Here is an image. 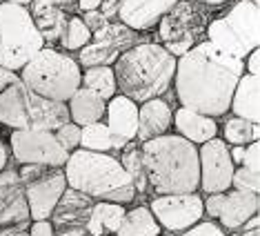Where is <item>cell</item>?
<instances>
[{
  "instance_id": "1",
  "label": "cell",
  "mask_w": 260,
  "mask_h": 236,
  "mask_svg": "<svg viewBox=\"0 0 260 236\" xmlns=\"http://www.w3.org/2000/svg\"><path fill=\"white\" fill-rule=\"evenodd\" d=\"M242 72L245 61L224 54L209 40H203L176 61V96L182 107L220 118L229 111L232 94Z\"/></svg>"
},
{
  "instance_id": "2",
  "label": "cell",
  "mask_w": 260,
  "mask_h": 236,
  "mask_svg": "<svg viewBox=\"0 0 260 236\" xmlns=\"http://www.w3.org/2000/svg\"><path fill=\"white\" fill-rule=\"evenodd\" d=\"M147 185L156 194H191L200 185L198 147L178 134L140 143Z\"/></svg>"
},
{
  "instance_id": "3",
  "label": "cell",
  "mask_w": 260,
  "mask_h": 236,
  "mask_svg": "<svg viewBox=\"0 0 260 236\" xmlns=\"http://www.w3.org/2000/svg\"><path fill=\"white\" fill-rule=\"evenodd\" d=\"M176 74V56L160 43H136L114 63L116 85L134 103L160 98Z\"/></svg>"
},
{
  "instance_id": "4",
  "label": "cell",
  "mask_w": 260,
  "mask_h": 236,
  "mask_svg": "<svg viewBox=\"0 0 260 236\" xmlns=\"http://www.w3.org/2000/svg\"><path fill=\"white\" fill-rule=\"evenodd\" d=\"M67 187L87 194L93 200H111L127 205L136 198L134 183L122 169L120 161L111 154L89 150H74L62 165Z\"/></svg>"
},
{
  "instance_id": "5",
  "label": "cell",
  "mask_w": 260,
  "mask_h": 236,
  "mask_svg": "<svg viewBox=\"0 0 260 236\" xmlns=\"http://www.w3.org/2000/svg\"><path fill=\"white\" fill-rule=\"evenodd\" d=\"M82 69L78 61L54 47H43L36 56L20 69V82L38 96L67 103L80 87Z\"/></svg>"
},
{
  "instance_id": "6",
  "label": "cell",
  "mask_w": 260,
  "mask_h": 236,
  "mask_svg": "<svg viewBox=\"0 0 260 236\" xmlns=\"http://www.w3.org/2000/svg\"><path fill=\"white\" fill-rule=\"evenodd\" d=\"M69 121L67 103L43 98L18 80L0 94V125L9 129H51Z\"/></svg>"
},
{
  "instance_id": "7",
  "label": "cell",
  "mask_w": 260,
  "mask_h": 236,
  "mask_svg": "<svg viewBox=\"0 0 260 236\" xmlns=\"http://www.w3.org/2000/svg\"><path fill=\"white\" fill-rule=\"evenodd\" d=\"M43 47L31 11L25 5L0 3V67L20 72Z\"/></svg>"
},
{
  "instance_id": "8",
  "label": "cell",
  "mask_w": 260,
  "mask_h": 236,
  "mask_svg": "<svg viewBox=\"0 0 260 236\" xmlns=\"http://www.w3.org/2000/svg\"><path fill=\"white\" fill-rule=\"evenodd\" d=\"M207 38L216 49L245 61L260 43V9L258 3L240 0L227 14L218 16L207 27Z\"/></svg>"
},
{
  "instance_id": "9",
  "label": "cell",
  "mask_w": 260,
  "mask_h": 236,
  "mask_svg": "<svg viewBox=\"0 0 260 236\" xmlns=\"http://www.w3.org/2000/svg\"><path fill=\"white\" fill-rule=\"evenodd\" d=\"M214 20L211 9L196 0H178L167 14L158 20L160 45L171 56L187 54L191 47L203 43L207 27Z\"/></svg>"
},
{
  "instance_id": "10",
  "label": "cell",
  "mask_w": 260,
  "mask_h": 236,
  "mask_svg": "<svg viewBox=\"0 0 260 236\" xmlns=\"http://www.w3.org/2000/svg\"><path fill=\"white\" fill-rule=\"evenodd\" d=\"M18 176L25 190L27 208L31 221H45L51 216L62 192L67 190L62 167H45V165H20Z\"/></svg>"
},
{
  "instance_id": "11",
  "label": "cell",
  "mask_w": 260,
  "mask_h": 236,
  "mask_svg": "<svg viewBox=\"0 0 260 236\" xmlns=\"http://www.w3.org/2000/svg\"><path fill=\"white\" fill-rule=\"evenodd\" d=\"M9 147L20 165L62 167L69 158V152L56 140L51 129H11Z\"/></svg>"
},
{
  "instance_id": "12",
  "label": "cell",
  "mask_w": 260,
  "mask_h": 236,
  "mask_svg": "<svg viewBox=\"0 0 260 236\" xmlns=\"http://www.w3.org/2000/svg\"><path fill=\"white\" fill-rule=\"evenodd\" d=\"M149 212L165 232L180 234L203 221L205 208L203 198L191 194H156L149 203Z\"/></svg>"
},
{
  "instance_id": "13",
  "label": "cell",
  "mask_w": 260,
  "mask_h": 236,
  "mask_svg": "<svg viewBox=\"0 0 260 236\" xmlns=\"http://www.w3.org/2000/svg\"><path fill=\"white\" fill-rule=\"evenodd\" d=\"M138 43V32L129 29L122 22H107L103 29L91 34V40L80 49L78 65L80 67H96V65H107L118 61L122 51Z\"/></svg>"
},
{
  "instance_id": "14",
  "label": "cell",
  "mask_w": 260,
  "mask_h": 236,
  "mask_svg": "<svg viewBox=\"0 0 260 236\" xmlns=\"http://www.w3.org/2000/svg\"><path fill=\"white\" fill-rule=\"evenodd\" d=\"M31 225L25 190L18 169L5 167L0 172V236L27 232Z\"/></svg>"
},
{
  "instance_id": "15",
  "label": "cell",
  "mask_w": 260,
  "mask_h": 236,
  "mask_svg": "<svg viewBox=\"0 0 260 236\" xmlns=\"http://www.w3.org/2000/svg\"><path fill=\"white\" fill-rule=\"evenodd\" d=\"M198 167H200V190L205 194L229 192L236 165L229 156V145L222 138L214 136L200 145L198 150Z\"/></svg>"
},
{
  "instance_id": "16",
  "label": "cell",
  "mask_w": 260,
  "mask_h": 236,
  "mask_svg": "<svg viewBox=\"0 0 260 236\" xmlns=\"http://www.w3.org/2000/svg\"><path fill=\"white\" fill-rule=\"evenodd\" d=\"M203 208L211 218H218V225L229 232H238V229L249 221L251 216L258 214L260 200L258 194L251 192H220V194H207L203 200Z\"/></svg>"
},
{
  "instance_id": "17",
  "label": "cell",
  "mask_w": 260,
  "mask_h": 236,
  "mask_svg": "<svg viewBox=\"0 0 260 236\" xmlns=\"http://www.w3.org/2000/svg\"><path fill=\"white\" fill-rule=\"evenodd\" d=\"M93 203L96 200L89 198L87 194L67 187L49 216L54 234L56 236H87V225H89Z\"/></svg>"
},
{
  "instance_id": "18",
  "label": "cell",
  "mask_w": 260,
  "mask_h": 236,
  "mask_svg": "<svg viewBox=\"0 0 260 236\" xmlns=\"http://www.w3.org/2000/svg\"><path fill=\"white\" fill-rule=\"evenodd\" d=\"M107 129L111 134V143L114 150L120 152L127 143L136 140V132H138V103H134L132 98L116 94L114 98L107 100Z\"/></svg>"
},
{
  "instance_id": "19",
  "label": "cell",
  "mask_w": 260,
  "mask_h": 236,
  "mask_svg": "<svg viewBox=\"0 0 260 236\" xmlns=\"http://www.w3.org/2000/svg\"><path fill=\"white\" fill-rule=\"evenodd\" d=\"M178 0H118V18L134 32H147L174 7Z\"/></svg>"
},
{
  "instance_id": "20",
  "label": "cell",
  "mask_w": 260,
  "mask_h": 236,
  "mask_svg": "<svg viewBox=\"0 0 260 236\" xmlns=\"http://www.w3.org/2000/svg\"><path fill=\"white\" fill-rule=\"evenodd\" d=\"M171 111L169 103L162 98H151L138 105V132H136V140L145 143V140L158 138L169 132L171 127Z\"/></svg>"
},
{
  "instance_id": "21",
  "label": "cell",
  "mask_w": 260,
  "mask_h": 236,
  "mask_svg": "<svg viewBox=\"0 0 260 236\" xmlns=\"http://www.w3.org/2000/svg\"><path fill=\"white\" fill-rule=\"evenodd\" d=\"M171 125H176L178 136L187 138L189 143H193V145H203L218 134L216 118L205 116V114H200V111H193L189 107L176 109L174 118H171Z\"/></svg>"
},
{
  "instance_id": "22",
  "label": "cell",
  "mask_w": 260,
  "mask_h": 236,
  "mask_svg": "<svg viewBox=\"0 0 260 236\" xmlns=\"http://www.w3.org/2000/svg\"><path fill=\"white\" fill-rule=\"evenodd\" d=\"M229 111H234V116L247 118L251 123H258L260 118V82L258 76L253 74H242L236 90L232 94V103H229Z\"/></svg>"
},
{
  "instance_id": "23",
  "label": "cell",
  "mask_w": 260,
  "mask_h": 236,
  "mask_svg": "<svg viewBox=\"0 0 260 236\" xmlns=\"http://www.w3.org/2000/svg\"><path fill=\"white\" fill-rule=\"evenodd\" d=\"M67 109H69V121L85 127L91 125V123L103 121L105 111H107V100H103L98 94L85 90V87H78L74 92V96L67 100Z\"/></svg>"
},
{
  "instance_id": "24",
  "label": "cell",
  "mask_w": 260,
  "mask_h": 236,
  "mask_svg": "<svg viewBox=\"0 0 260 236\" xmlns=\"http://www.w3.org/2000/svg\"><path fill=\"white\" fill-rule=\"evenodd\" d=\"M125 216V205L111 200H96L91 208L87 236H116Z\"/></svg>"
},
{
  "instance_id": "25",
  "label": "cell",
  "mask_w": 260,
  "mask_h": 236,
  "mask_svg": "<svg viewBox=\"0 0 260 236\" xmlns=\"http://www.w3.org/2000/svg\"><path fill=\"white\" fill-rule=\"evenodd\" d=\"M160 232L162 229L149 212V208L140 205L134 210H125V216H122L116 236H160Z\"/></svg>"
},
{
  "instance_id": "26",
  "label": "cell",
  "mask_w": 260,
  "mask_h": 236,
  "mask_svg": "<svg viewBox=\"0 0 260 236\" xmlns=\"http://www.w3.org/2000/svg\"><path fill=\"white\" fill-rule=\"evenodd\" d=\"M80 87H85V90L98 94L103 100L114 98L116 92H118L114 67H107V65L85 67V72H82V76H80Z\"/></svg>"
},
{
  "instance_id": "27",
  "label": "cell",
  "mask_w": 260,
  "mask_h": 236,
  "mask_svg": "<svg viewBox=\"0 0 260 236\" xmlns=\"http://www.w3.org/2000/svg\"><path fill=\"white\" fill-rule=\"evenodd\" d=\"M34 22H36L38 34L43 36L45 43H58L62 36L64 22H67V14L60 7H38L31 9Z\"/></svg>"
},
{
  "instance_id": "28",
  "label": "cell",
  "mask_w": 260,
  "mask_h": 236,
  "mask_svg": "<svg viewBox=\"0 0 260 236\" xmlns=\"http://www.w3.org/2000/svg\"><path fill=\"white\" fill-rule=\"evenodd\" d=\"M122 156L118 158L122 165V169L127 172V176L134 183L136 194H145L147 192V174H145V163H143V152H140V143L138 140H132L122 147Z\"/></svg>"
},
{
  "instance_id": "29",
  "label": "cell",
  "mask_w": 260,
  "mask_h": 236,
  "mask_svg": "<svg viewBox=\"0 0 260 236\" xmlns=\"http://www.w3.org/2000/svg\"><path fill=\"white\" fill-rule=\"evenodd\" d=\"M258 123H251L247 118L234 116L222 125V140L229 145H249L253 140H258Z\"/></svg>"
},
{
  "instance_id": "30",
  "label": "cell",
  "mask_w": 260,
  "mask_h": 236,
  "mask_svg": "<svg viewBox=\"0 0 260 236\" xmlns=\"http://www.w3.org/2000/svg\"><path fill=\"white\" fill-rule=\"evenodd\" d=\"M80 150L100 152V154H109L114 152V143H111V134L105 121L91 123V125L80 127Z\"/></svg>"
},
{
  "instance_id": "31",
  "label": "cell",
  "mask_w": 260,
  "mask_h": 236,
  "mask_svg": "<svg viewBox=\"0 0 260 236\" xmlns=\"http://www.w3.org/2000/svg\"><path fill=\"white\" fill-rule=\"evenodd\" d=\"M89 40H91V32H89V27L85 25V20H82L80 16H67L62 36L58 43H60L67 51H74V49L80 51Z\"/></svg>"
},
{
  "instance_id": "32",
  "label": "cell",
  "mask_w": 260,
  "mask_h": 236,
  "mask_svg": "<svg viewBox=\"0 0 260 236\" xmlns=\"http://www.w3.org/2000/svg\"><path fill=\"white\" fill-rule=\"evenodd\" d=\"M232 187L238 192H251V194H258L260 190V179L258 174H253L251 169H247L245 165H238L234 169V176H232Z\"/></svg>"
},
{
  "instance_id": "33",
  "label": "cell",
  "mask_w": 260,
  "mask_h": 236,
  "mask_svg": "<svg viewBox=\"0 0 260 236\" xmlns=\"http://www.w3.org/2000/svg\"><path fill=\"white\" fill-rule=\"evenodd\" d=\"M54 134H56V140L69 152V154L80 147V125H76V123L67 121L64 125L58 127Z\"/></svg>"
},
{
  "instance_id": "34",
  "label": "cell",
  "mask_w": 260,
  "mask_h": 236,
  "mask_svg": "<svg viewBox=\"0 0 260 236\" xmlns=\"http://www.w3.org/2000/svg\"><path fill=\"white\" fill-rule=\"evenodd\" d=\"M180 236H227L216 221H198L193 227L180 232Z\"/></svg>"
},
{
  "instance_id": "35",
  "label": "cell",
  "mask_w": 260,
  "mask_h": 236,
  "mask_svg": "<svg viewBox=\"0 0 260 236\" xmlns=\"http://www.w3.org/2000/svg\"><path fill=\"white\" fill-rule=\"evenodd\" d=\"M242 165H245L247 169H251L253 174L260 172V143L258 140L245 145V158H242Z\"/></svg>"
},
{
  "instance_id": "36",
  "label": "cell",
  "mask_w": 260,
  "mask_h": 236,
  "mask_svg": "<svg viewBox=\"0 0 260 236\" xmlns=\"http://www.w3.org/2000/svg\"><path fill=\"white\" fill-rule=\"evenodd\" d=\"M85 25L89 27V32L93 34V32H98V29H103L105 25H107V18H105L103 14H100V11H85Z\"/></svg>"
},
{
  "instance_id": "37",
  "label": "cell",
  "mask_w": 260,
  "mask_h": 236,
  "mask_svg": "<svg viewBox=\"0 0 260 236\" xmlns=\"http://www.w3.org/2000/svg\"><path fill=\"white\" fill-rule=\"evenodd\" d=\"M27 234L29 236H56L49 218H45V221H31V225H29V232Z\"/></svg>"
},
{
  "instance_id": "38",
  "label": "cell",
  "mask_w": 260,
  "mask_h": 236,
  "mask_svg": "<svg viewBox=\"0 0 260 236\" xmlns=\"http://www.w3.org/2000/svg\"><path fill=\"white\" fill-rule=\"evenodd\" d=\"M18 80H20V76L16 72H11V69H7V67H0V94L7 90V87L16 85Z\"/></svg>"
},
{
  "instance_id": "39",
  "label": "cell",
  "mask_w": 260,
  "mask_h": 236,
  "mask_svg": "<svg viewBox=\"0 0 260 236\" xmlns=\"http://www.w3.org/2000/svg\"><path fill=\"white\" fill-rule=\"evenodd\" d=\"M31 9H38V7H60V9H67L69 5H76V0H31Z\"/></svg>"
},
{
  "instance_id": "40",
  "label": "cell",
  "mask_w": 260,
  "mask_h": 236,
  "mask_svg": "<svg viewBox=\"0 0 260 236\" xmlns=\"http://www.w3.org/2000/svg\"><path fill=\"white\" fill-rule=\"evenodd\" d=\"M96 11H100L105 18L111 20L118 14V0H100V7Z\"/></svg>"
},
{
  "instance_id": "41",
  "label": "cell",
  "mask_w": 260,
  "mask_h": 236,
  "mask_svg": "<svg viewBox=\"0 0 260 236\" xmlns=\"http://www.w3.org/2000/svg\"><path fill=\"white\" fill-rule=\"evenodd\" d=\"M240 236H260V229H258V214L251 216L245 225L240 227Z\"/></svg>"
},
{
  "instance_id": "42",
  "label": "cell",
  "mask_w": 260,
  "mask_h": 236,
  "mask_svg": "<svg viewBox=\"0 0 260 236\" xmlns=\"http://www.w3.org/2000/svg\"><path fill=\"white\" fill-rule=\"evenodd\" d=\"M258 69H260V54H258V49H253L247 54V72L258 76Z\"/></svg>"
},
{
  "instance_id": "43",
  "label": "cell",
  "mask_w": 260,
  "mask_h": 236,
  "mask_svg": "<svg viewBox=\"0 0 260 236\" xmlns=\"http://www.w3.org/2000/svg\"><path fill=\"white\" fill-rule=\"evenodd\" d=\"M229 156H232V163L238 167V165H242V158H245V145H234L229 147Z\"/></svg>"
},
{
  "instance_id": "44",
  "label": "cell",
  "mask_w": 260,
  "mask_h": 236,
  "mask_svg": "<svg viewBox=\"0 0 260 236\" xmlns=\"http://www.w3.org/2000/svg\"><path fill=\"white\" fill-rule=\"evenodd\" d=\"M76 5H78V9L85 14V11H96L100 7V0H76Z\"/></svg>"
},
{
  "instance_id": "45",
  "label": "cell",
  "mask_w": 260,
  "mask_h": 236,
  "mask_svg": "<svg viewBox=\"0 0 260 236\" xmlns=\"http://www.w3.org/2000/svg\"><path fill=\"white\" fill-rule=\"evenodd\" d=\"M7 161H9L7 145H5V143H3V138H0V172H3V169L7 167Z\"/></svg>"
},
{
  "instance_id": "46",
  "label": "cell",
  "mask_w": 260,
  "mask_h": 236,
  "mask_svg": "<svg viewBox=\"0 0 260 236\" xmlns=\"http://www.w3.org/2000/svg\"><path fill=\"white\" fill-rule=\"evenodd\" d=\"M196 3H203L207 7H216V5H222V3H227V0H196Z\"/></svg>"
},
{
  "instance_id": "47",
  "label": "cell",
  "mask_w": 260,
  "mask_h": 236,
  "mask_svg": "<svg viewBox=\"0 0 260 236\" xmlns=\"http://www.w3.org/2000/svg\"><path fill=\"white\" fill-rule=\"evenodd\" d=\"M7 3H16V5H29L31 0H7Z\"/></svg>"
},
{
  "instance_id": "48",
  "label": "cell",
  "mask_w": 260,
  "mask_h": 236,
  "mask_svg": "<svg viewBox=\"0 0 260 236\" xmlns=\"http://www.w3.org/2000/svg\"><path fill=\"white\" fill-rule=\"evenodd\" d=\"M14 236H29L27 232H20V234H14Z\"/></svg>"
},
{
  "instance_id": "49",
  "label": "cell",
  "mask_w": 260,
  "mask_h": 236,
  "mask_svg": "<svg viewBox=\"0 0 260 236\" xmlns=\"http://www.w3.org/2000/svg\"><path fill=\"white\" fill-rule=\"evenodd\" d=\"M229 236H240V234H229Z\"/></svg>"
},
{
  "instance_id": "50",
  "label": "cell",
  "mask_w": 260,
  "mask_h": 236,
  "mask_svg": "<svg viewBox=\"0 0 260 236\" xmlns=\"http://www.w3.org/2000/svg\"><path fill=\"white\" fill-rule=\"evenodd\" d=\"M251 3H258V0H251Z\"/></svg>"
},
{
  "instance_id": "51",
  "label": "cell",
  "mask_w": 260,
  "mask_h": 236,
  "mask_svg": "<svg viewBox=\"0 0 260 236\" xmlns=\"http://www.w3.org/2000/svg\"><path fill=\"white\" fill-rule=\"evenodd\" d=\"M0 3H3V0H0Z\"/></svg>"
}]
</instances>
